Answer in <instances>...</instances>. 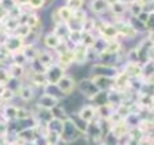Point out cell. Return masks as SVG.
Listing matches in <instances>:
<instances>
[{"label": "cell", "instance_id": "cell-1", "mask_svg": "<svg viewBox=\"0 0 154 145\" xmlns=\"http://www.w3.org/2000/svg\"><path fill=\"white\" fill-rule=\"evenodd\" d=\"M120 68L107 65L103 62H95L90 65V76H109V78H116L120 73Z\"/></svg>", "mask_w": 154, "mask_h": 145}, {"label": "cell", "instance_id": "cell-2", "mask_svg": "<svg viewBox=\"0 0 154 145\" xmlns=\"http://www.w3.org/2000/svg\"><path fill=\"white\" fill-rule=\"evenodd\" d=\"M78 92H79L85 100L93 101V98L100 92V89L97 88V85H95V82L93 81L91 76H85V78L78 81Z\"/></svg>", "mask_w": 154, "mask_h": 145}, {"label": "cell", "instance_id": "cell-3", "mask_svg": "<svg viewBox=\"0 0 154 145\" xmlns=\"http://www.w3.org/2000/svg\"><path fill=\"white\" fill-rule=\"evenodd\" d=\"M57 88L60 89V92L63 94V97L72 95L75 91H78V81L75 79V76L71 73H66L57 84Z\"/></svg>", "mask_w": 154, "mask_h": 145}, {"label": "cell", "instance_id": "cell-4", "mask_svg": "<svg viewBox=\"0 0 154 145\" xmlns=\"http://www.w3.org/2000/svg\"><path fill=\"white\" fill-rule=\"evenodd\" d=\"M66 71L57 65V63H53L51 66H48L47 71H46V76H47V81L48 84H53V85H57L59 84V81L66 75Z\"/></svg>", "mask_w": 154, "mask_h": 145}, {"label": "cell", "instance_id": "cell-5", "mask_svg": "<svg viewBox=\"0 0 154 145\" xmlns=\"http://www.w3.org/2000/svg\"><path fill=\"white\" fill-rule=\"evenodd\" d=\"M60 104V100L56 97L50 95L47 92H43L41 95L37 98L35 106L38 109H46V110H53L54 107H57Z\"/></svg>", "mask_w": 154, "mask_h": 145}, {"label": "cell", "instance_id": "cell-6", "mask_svg": "<svg viewBox=\"0 0 154 145\" xmlns=\"http://www.w3.org/2000/svg\"><path fill=\"white\" fill-rule=\"evenodd\" d=\"M63 40H60L59 37L56 35L53 31H46L43 37H41V47L51 50V51H56V48L60 46Z\"/></svg>", "mask_w": 154, "mask_h": 145}, {"label": "cell", "instance_id": "cell-7", "mask_svg": "<svg viewBox=\"0 0 154 145\" xmlns=\"http://www.w3.org/2000/svg\"><path fill=\"white\" fill-rule=\"evenodd\" d=\"M87 6L90 9V13L97 18H101L106 12H109V5L106 0H88Z\"/></svg>", "mask_w": 154, "mask_h": 145}, {"label": "cell", "instance_id": "cell-8", "mask_svg": "<svg viewBox=\"0 0 154 145\" xmlns=\"http://www.w3.org/2000/svg\"><path fill=\"white\" fill-rule=\"evenodd\" d=\"M3 46L6 47V50L13 54V53H16V51H22V48L25 46V41L22 38H19V37L13 35V34H9V35L6 37V40L3 41Z\"/></svg>", "mask_w": 154, "mask_h": 145}, {"label": "cell", "instance_id": "cell-9", "mask_svg": "<svg viewBox=\"0 0 154 145\" xmlns=\"http://www.w3.org/2000/svg\"><path fill=\"white\" fill-rule=\"evenodd\" d=\"M29 84H32L35 86L37 89H44L46 86L48 85V81H47V76L46 73H32V72H26V79Z\"/></svg>", "mask_w": 154, "mask_h": 145}, {"label": "cell", "instance_id": "cell-10", "mask_svg": "<svg viewBox=\"0 0 154 145\" xmlns=\"http://www.w3.org/2000/svg\"><path fill=\"white\" fill-rule=\"evenodd\" d=\"M91 78L100 91L109 92L112 89H116V79L115 78H109V76H91Z\"/></svg>", "mask_w": 154, "mask_h": 145}, {"label": "cell", "instance_id": "cell-11", "mask_svg": "<svg viewBox=\"0 0 154 145\" xmlns=\"http://www.w3.org/2000/svg\"><path fill=\"white\" fill-rule=\"evenodd\" d=\"M88 50H90V48H87L85 46H82V44H78V46H75V47L72 48V51H73V59H75V65H73V66L82 68V66H85V65L88 63V62H87Z\"/></svg>", "mask_w": 154, "mask_h": 145}, {"label": "cell", "instance_id": "cell-12", "mask_svg": "<svg viewBox=\"0 0 154 145\" xmlns=\"http://www.w3.org/2000/svg\"><path fill=\"white\" fill-rule=\"evenodd\" d=\"M35 86L32 84H29L28 81H24V84L21 86L19 92H18V97L24 101V103H31L35 97Z\"/></svg>", "mask_w": 154, "mask_h": 145}, {"label": "cell", "instance_id": "cell-13", "mask_svg": "<svg viewBox=\"0 0 154 145\" xmlns=\"http://www.w3.org/2000/svg\"><path fill=\"white\" fill-rule=\"evenodd\" d=\"M37 59L41 62L46 68H48V66H51L53 63H56L57 56H56V53H54V51H51V50H47V48L40 47V51H38Z\"/></svg>", "mask_w": 154, "mask_h": 145}, {"label": "cell", "instance_id": "cell-14", "mask_svg": "<svg viewBox=\"0 0 154 145\" xmlns=\"http://www.w3.org/2000/svg\"><path fill=\"white\" fill-rule=\"evenodd\" d=\"M122 72L129 78H142V65L140 63H125L122 66Z\"/></svg>", "mask_w": 154, "mask_h": 145}, {"label": "cell", "instance_id": "cell-15", "mask_svg": "<svg viewBox=\"0 0 154 145\" xmlns=\"http://www.w3.org/2000/svg\"><path fill=\"white\" fill-rule=\"evenodd\" d=\"M8 69H9V73L13 79H21V81H25L26 79V72H28V66H19V65H6Z\"/></svg>", "mask_w": 154, "mask_h": 145}, {"label": "cell", "instance_id": "cell-16", "mask_svg": "<svg viewBox=\"0 0 154 145\" xmlns=\"http://www.w3.org/2000/svg\"><path fill=\"white\" fill-rule=\"evenodd\" d=\"M104 53H109V54H125L126 50L123 47V41L118 38V40H110L107 43V47Z\"/></svg>", "mask_w": 154, "mask_h": 145}, {"label": "cell", "instance_id": "cell-17", "mask_svg": "<svg viewBox=\"0 0 154 145\" xmlns=\"http://www.w3.org/2000/svg\"><path fill=\"white\" fill-rule=\"evenodd\" d=\"M76 114H78L82 120L91 123V122L94 120V117L97 116V107H94V106H82V107H79Z\"/></svg>", "mask_w": 154, "mask_h": 145}, {"label": "cell", "instance_id": "cell-18", "mask_svg": "<svg viewBox=\"0 0 154 145\" xmlns=\"http://www.w3.org/2000/svg\"><path fill=\"white\" fill-rule=\"evenodd\" d=\"M109 13L112 15V18H123V15L128 13V3L119 2L109 6Z\"/></svg>", "mask_w": 154, "mask_h": 145}, {"label": "cell", "instance_id": "cell-19", "mask_svg": "<svg viewBox=\"0 0 154 145\" xmlns=\"http://www.w3.org/2000/svg\"><path fill=\"white\" fill-rule=\"evenodd\" d=\"M51 31L59 37L60 40H63V41L68 40V37H69V34H71V28H69V25L65 24V22L57 24V25H53V26H51Z\"/></svg>", "mask_w": 154, "mask_h": 145}, {"label": "cell", "instance_id": "cell-20", "mask_svg": "<svg viewBox=\"0 0 154 145\" xmlns=\"http://www.w3.org/2000/svg\"><path fill=\"white\" fill-rule=\"evenodd\" d=\"M26 25H28L31 29H38V28H43V19H41V15H40V12L28 13V18H26Z\"/></svg>", "mask_w": 154, "mask_h": 145}, {"label": "cell", "instance_id": "cell-21", "mask_svg": "<svg viewBox=\"0 0 154 145\" xmlns=\"http://www.w3.org/2000/svg\"><path fill=\"white\" fill-rule=\"evenodd\" d=\"M56 11H57V13H59V18H60V21H62V22L68 24V22H71L72 21V18H73V12H72L68 6H65V5L57 6V8H56Z\"/></svg>", "mask_w": 154, "mask_h": 145}, {"label": "cell", "instance_id": "cell-22", "mask_svg": "<svg viewBox=\"0 0 154 145\" xmlns=\"http://www.w3.org/2000/svg\"><path fill=\"white\" fill-rule=\"evenodd\" d=\"M9 63H12V65H19V66H25V68L29 65L28 59L25 57L24 51H16V53L11 54V57H9Z\"/></svg>", "mask_w": 154, "mask_h": 145}, {"label": "cell", "instance_id": "cell-23", "mask_svg": "<svg viewBox=\"0 0 154 145\" xmlns=\"http://www.w3.org/2000/svg\"><path fill=\"white\" fill-rule=\"evenodd\" d=\"M142 11H144V5L141 0H134L128 3V13L131 15V18H137Z\"/></svg>", "mask_w": 154, "mask_h": 145}, {"label": "cell", "instance_id": "cell-24", "mask_svg": "<svg viewBox=\"0 0 154 145\" xmlns=\"http://www.w3.org/2000/svg\"><path fill=\"white\" fill-rule=\"evenodd\" d=\"M22 51H24L25 57L28 59V62H32L37 59L40 47H38V46H32V44H25L24 48H22Z\"/></svg>", "mask_w": 154, "mask_h": 145}, {"label": "cell", "instance_id": "cell-25", "mask_svg": "<svg viewBox=\"0 0 154 145\" xmlns=\"http://www.w3.org/2000/svg\"><path fill=\"white\" fill-rule=\"evenodd\" d=\"M95 22H97V18L93 15H88V18L82 22V32H95Z\"/></svg>", "mask_w": 154, "mask_h": 145}, {"label": "cell", "instance_id": "cell-26", "mask_svg": "<svg viewBox=\"0 0 154 145\" xmlns=\"http://www.w3.org/2000/svg\"><path fill=\"white\" fill-rule=\"evenodd\" d=\"M63 5L68 6L72 12H76V11L85 9V6H87V0H65Z\"/></svg>", "mask_w": 154, "mask_h": 145}, {"label": "cell", "instance_id": "cell-27", "mask_svg": "<svg viewBox=\"0 0 154 145\" xmlns=\"http://www.w3.org/2000/svg\"><path fill=\"white\" fill-rule=\"evenodd\" d=\"M28 71H29V72H32V73H46L47 68L38 60V59H35V60L29 62V65H28Z\"/></svg>", "mask_w": 154, "mask_h": 145}, {"label": "cell", "instance_id": "cell-28", "mask_svg": "<svg viewBox=\"0 0 154 145\" xmlns=\"http://www.w3.org/2000/svg\"><path fill=\"white\" fill-rule=\"evenodd\" d=\"M107 41L106 38H103V37H97L95 38V43L94 46H93V50H94L95 53H98V54H101V53H104L106 51V47H107Z\"/></svg>", "mask_w": 154, "mask_h": 145}, {"label": "cell", "instance_id": "cell-29", "mask_svg": "<svg viewBox=\"0 0 154 145\" xmlns=\"http://www.w3.org/2000/svg\"><path fill=\"white\" fill-rule=\"evenodd\" d=\"M31 28L28 26V25H18V28L13 31V35H16V37H19V38H22L25 41V38L31 34Z\"/></svg>", "mask_w": 154, "mask_h": 145}, {"label": "cell", "instance_id": "cell-30", "mask_svg": "<svg viewBox=\"0 0 154 145\" xmlns=\"http://www.w3.org/2000/svg\"><path fill=\"white\" fill-rule=\"evenodd\" d=\"M95 38L97 35L95 34H91V32H82V41H81V44L85 46L87 48H93L95 43Z\"/></svg>", "mask_w": 154, "mask_h": 145}, {"label": "cell", "instance_id": "cell-31", "mask_svg": "<svg viewBox=\"0 0 154 145\" xmlns=\"http://www.w3.org/2000/svg\"><path fill=\"white\" fill-rule=\"evenodd\" d=\"M28 6L31 8L32 12H41L47 6V0H29Z\"/></svg>", "mask_w": 154, "mask_h": 145}, {"label": "cell", "instance_id": "cell-32", "mask_svg": "<svg viewBox=\"0 0 154 145\" xmlns=\"http://www.w3.org/2000/svg\"><path fill=\"white\" fill-rule=\"evenodd\" d=\"M11 79H12V76H11V73H9V69H8V66H0V85H6L11 82Z\"/></svg>", "mask_w": 154, "mask_h": 145}, {"label": "cell", "instance_id": "cell-33", "mask_svg": "<svg viewBox=\"0 0 154 145\" xmlns=\"http://www.w3.org/2000/svg\"><path fill=\"white\" fill-rule=\"evenodd\" d=\"M129 22L132 24V26H134V29L140 34V32H147V26L142 24V22H140L137 18H131L129 19Z\"/></svg>", "mask_w": 154, "mask_h": 145}, {"label": "cell", "instance_id": "cell-34", "mask_svg": "<svg viewBox=\"0 0 154 145\" xmlns=\"http://www.w3.org/2000/svg\"><path fill=\"white\" fill-rule=\"evenodd\" d=\"M16 114H18V107L9 104L6 109H5V117L6 119H16Z\"/></svg>", "mask_w": 154, "mask_h": 145}, {"label": "cell", "instance_id": "cell-35", "mask_svg": "<svg viewBox=\"0 0 154 145\" xmlns=\"http://www.w3.org/2000/svg\"><path fill=\"white\" fill-rule=\"evenodd\" d=\"M88 15L90 13L87 12V9H81V11H76V12H73V21H78V22H81L82 24L84 21L88 18Z\"/></svg>", "mask_w": 154, "mask_h": 145}, {"label": "cell", "instance_id": "cell-36", "mask_svg": "<svg viewBox=\"0 0 154 145\" xmlns=\"http://www.w3.org/2000/svg\"><path fill=\"white\" fill-rule=\"evenodd\" d=\"M31 116V111L29 109H26V107H18V114H16V119H19V120H25V119H28Z\"/></svg>", "mask_w": 154, "mask_h": 145}, {"label": "cell", "instance_id": "cell-37", "mask_svg": "<svg viewBox=\"0 0 154 145\" xmlns=\"http://www.w3.org/2000/svg\"><path fill=\"white\" fill-rule=\"evenodd\" d=\"M15 6H16L15 0H3V2H2V5H0V8H2L5 12H8V13L11 12Z\"/></svg>", "mask_w": 154, "mask_h": 145}, {"label": "cell", "instance_id": "cell-38", "mask_svg": "<svg viewBox=\"0 0 154 145\" xmlns=\"http://www.w3.org/2000/svg\"><path fill=\"white\" fill-rule=\"evenodd\" d=\"M15 95H16V94H15V91H12L11 88H8V86H6L5 92L0 95V100H2V101H11V100H13V97Z\"/></svg>", "mask_w": 154, "mask_h": 145}, {"label": "cell", "instance_id": "cell-39", "mask_svg": "<svg viewBox=\"0 0 154 145\" xmlns=\"http://www.w3.org/2000/svg\"><path fill=\"white\" fill-rule=\"evenodd\" d=\"M50 21H51V24L53 25L62 24V21H60V18H59V13H57L56 9H53V12H51V15H50Z\"/></svg>", "mask_w": 154, "mask_h": 145}, {"label": "cell", "instance_id": "cell-40", "mask_svg": "<svg viewBox=\"0 0 154 145\" xmlns=\"http://www.w3.org/2000/svg\"><path fill=\"white\" fill-rule=\"evenodd\" d=\"M148 18H150V13L145 12V11H142V12L137 16V19H138L140 22H142L144 25H147V22H148Z\"/></svg>", "mask_w": 154, "mask_h": 145}, {"label": "cell", "instance_id": "cell-41", "mask_svg": "<svg viewBox=\"0 0 154 145\" xmlns=\"http://www.w3.org/2000/svg\"><path fill=\"white\" fill-rule=\"evenodd\" d=\"M15 3H16V6H21V8H24V6H28L29 0H15Z\"/></svg>", "mask_w": 154, "mask_h": 145}, {"label": "cell", "instance_id": "cell-42", "mask_svg": "<svg viewBox=\"0 0 154 145\" xmlns=\"http://www.w3.org/2000/svg\"><path fill=\"white\" fill-rule=\"evenodd\" d=\"M107 5L109 6H112V5H115V3H119V2H122V0H106Z\"/></svg>", "mask_w": 154, "mask_h": 145}, {"label": "cell", "instance_id": "cell-43", "mask_svg": "<svg viewBox=\"0 0 154 145\" xmlns=\"http://www.w3.org/2000/svg\"><path fill=\"white\" fill-rule=\"evenodd\" d=\"M122 2H125V3H131V2H134V0H122Z\"/></svg>", "mask_w": 154, "mask_h": 145}, {"label": "cell", "instance_id": "cell-44", "mask_svg": "<svg viewBox=\"0 0 154 145\" xmlns=\"http://www.w3.org/2000/svg\"><path fill=\"white\" fill-rule=\"evenodd\" d=\"M2 2H3V0H0V5H2Z\"/></svg>", "mask_w": 154, "mask_h": 145}, {"label": "cell", "instance_id": "cell-45", "mask_svg": "<svg viewBox=\"0 0 154 145\" xmlns=\"http://www.w3.org/2000/svg\"><path fill=\"white\" fill-rule=\"evenodd\" d=\"M0 66H5V65H0Z\"/></svg>", "mask_w": 154, "mask_h": 145}]
</instances>
